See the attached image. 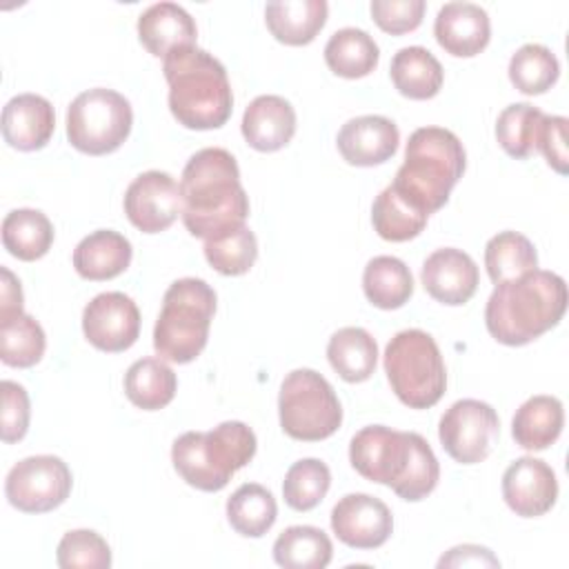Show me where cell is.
<instances>
[{"label":"cell","mask_w":569,"mask_h":569,"mask_svg":"<svg viewBox=\"0 0 569 569\" xmlns=\"http://www.w3.org/2000/svg\"><path fill=\"white\" fill-rule=\"evenodd\" d=\"M180 196L182 222L191 236L202 240L244 224L249 216L238 162L222 147H207L189 158L182 169Z\"/></svg>","instance_id":"obj_1"},{"label":"cell","mask_w":569,"mask_h":569,"mask_svg":"<svg viewBox=\"0 0 569 569\" xmlns=\"http://www.w3.org/2000/svg\"><path fill=\"white\" fill-rule=\"evenodd\" d=\"M349 460L362 478L391 487L407 502L427 498L440 478L438 458L420 433L385 425L360 429L349 442Z\"/></svg>","instance_id":"obj_2"},{"label":"cell","mask_w":569,"mask_h":569,"mask_svg":"<svg viewBox=\"0 0 569 569\" xmlns=\"http://www.w3.org/2000/svg\"><path fill=\"white\" fill-rule=\"evenodd\" d=\"M567 311V284L553 271L533 269L500 282L485 307L491 338L507 347H522L553 329Z\"/></svg>","instance_id":"obj_3"},{"label":"cell","mask_w":569,"mask_h":569,"mask_svg":"<svg viewBox=\"0 0 569 569\" xmlns=\"http://www.w3.org/2000/svg\"><path fill=\"white\" fill-rule=\"evenodd\" d=\"M173 118L196 131L222 127L233 109L224 64L209 51L182 47L162 58Z\"/></svg>","instance_id":"obj_4"},{"label":"cell","mask_w":569,"mask_h":569,"mask_svg":"<svg viewBox=\"0 0 569 569\" xmlns=\"http://www.w3.org/2000/svg\"><path fill=\"white\" fill-rule=\"evenodd\" d=\"M467 156L458 136L442 127H420L409 136L405 162L393 187L427 216L447 204L451 189L465 173Z\"/></svg>","instance_id":"obj_5"},{"label":"cell","mask_w":569,"mask_h":569,"mask_svg":"<svg viewBox=\"0 0 569 569\" xmlns=\"http://www.w3.org/2000/svg\"><path fill=\"white\" fill-rule=\"evenodd\" d=\"M256 433L240 420H227L211 431H187L173 440L171 462L178 476L200 489L220 491L233 473L256 456Z\"/></svg>","instance_id":"obj_6"},{"label":"cell","mask_w":569,"mask_h":569,"mask_svg":"<svg viewBox=\"0 0 569 569\" xmlns=\"http://www.w3.org/2000/svg\"><path fill=\"white\" fill-rule=\"evenodd\" d=\"M216 313V291L200 278H180L169 284L153 327V349L162 360L187 365L209 340Z\"/></svg>","instance_id":"obj_7"},{"label":"cell","mask_w":569,"mask_h":569,"mask_svg":"<svg viewBox=\"0 0 569 569\" xmlns=\"http://www.w3.org/2000/svg\"><path fill=\"white\" fill-rule=\"evenodd\" d=\"M385 373L398 400L409 409L433 407L447 389L442 353L422 329H405L389 340Z\"/></svg>","instance_id":"obj_8"},{"label":"cell","mask_w":569,"mask_h":569,"mask_svg":"<svg viewBox=\"0 0 569 569\" xmlns=\"http://www.w3.org/2000/svg\"><path fill=\"white\" fill-rule=\"evenodd\" d=\"M278 413L282 431L302 442L325 440L342 425V407L333 387L313 369H293L284 376Z\"/></svg>","instance_id":"obj_9"},{"label":"cell","mask_w":569,"mask_h":569,"mask_svg":"<svg viewBox=\"0 0 569 569\" xmlns=\"http://www.w3.org/2000/svg\"><path fill=\"white\" fill-rule=\"evenodd\" d=\"M133 124L129 100L104 87H93L73 98L67 109V138L89 156H104L122 147Z\"/></svg>","instance_id":"obj_10"},{"label":"cell","mask_w":569,"mask_h":569,"mask_svg":"<svg viewBox=\"0 0 569 569\" xmlns=\"http://www.w3.org/2000/svg\"><path fill=\"white\" fill-rule=\"evenodd\" d=\"M71 469L58 456H29L16 462L4 480L11 507L24 513H44L60 507L71 493Z\"/></svg>","instance_id":"obj_11"},{"label":"cell","mask_w":569,"mask_h":569,"mask_svg":"<svg viewBox=\"0 0 569 569\" xmlns=\"http://www.w3.org/2000/svg\"><path fill=\"white\" fill-rule=\"evenodd\" d=\"M500 433V420L491 405L473 398L456 400L440 418L442 449L460 465L482 462Z\"/></svg>","instance_id":"obj_12"},{"label":"cell","mask_w":569,"mask_h":569,"mask_svg":"<svg viewBox=\"0 0 569 569\" xmlns=\"http://www.w3.org/2000/svg\"><path fill=\"white\" fill-rule=\"evenodd\" d=\"M124 213L142 233L169 229L182 213L180 184L167 171H144L124 191Z\"/></svg>","instance_id":"obj_13"},{"label":"cell","mask_w":569,"mask_h":569,"mask_svg":"<svg viewBox=\"0 0 569 569\" xmlns=\"http://www.w3.org/2000/svg\"><path fill=\"white\" fill-rule=\"evenodd\" d=\"M82 331L100 351H124L140 336L138 305L122 291L98 293L82 311Z\"/></svg>","instance_id":"obj_14"},{"label":"cell","mask_w":569,"mask_h":569,"mask_svg":"<svg viewBox=\"0 0 569 569\" xmlns=\"http://www.w3.org/2000/svg\"><path fill=\"white\" fill-rule=\"evenodd\" d=\"M331 529L353 549H378L393 531L389 507L369 493H347L331 509Z\"/></svg>","instance_id":"obj_15"},{"label":"cell","mask_w":569,"mask_h":569,"mask_svg":"<svg viewBox=\"0 0 569 569\" xmlns=\"http://www.w3.org/2000/svg\"><path fill=\"white\" fill-rule=\"evenodd\" d=\"M502 498L516 516H545L558 498V480L553 469L533 456L513 460L502 473Z\"/></svg>","instance_id":"obj_16"},{"label":"cell","mask_w":569,"mask_h":569,"mask_svg":"<svg viewBox=\"0 0 569 569\" xmlns=\"http://www.w3.org/2000/svg\"><path fill=\"white\" fill-rule=\"evenodd\" d=\"M420 278L425 291L433 300L449 307L469 302L480 282L478 264L473 258L456 247H442L427 256Z\"/></svg>","instance_id":"obj_17"},{"label":"cell","mask_w":569,"mask_h":569,"mask_svg":"<svg viewBox=\"0 0 569 569\" xmlns=\"http://www.w3.org/2000/svg\"><path fill=\"white\" fill-rule=\"evenodd\" d=\"M400 142V131L385 116H358L342 124L336 144L340 156L356 167H373L387 162Z\"/></svg>","instance_id":"obj_18"},{"label":"cell","mask_w":569,"mask_h":569,"mask_svg":"<svg viewBox=\"0 0 569 569\" xmlns=\"http://www.w3.org/2000/svg\"><path fill=\"white\" fill-rule=\"evenodd\" d=\"M433 36L447 53L456 58H471L489 44L491 22L480 4L447 2L438 9Z\"/></svg>","instance_id":"obj_19"},{"label":"cell","mask_w":569,"mask_h":569,"mask_svg":"<svg viewBox=\"0 0 569 569\" xmlns=\"http://www.w3.org/2000/svg\"><path fill=\"white\" fill-rule=\"evenodd\" d=\"M53 129V104L38 93H18L2 109V138L18 151L42 149Z\"/></svg>","instance_id":"obj_20"},{"label":"cell","mask_w":569,"mask_h":569,"mask_svg":"<svg viewBox=\"0 0 569 569\" xmlns=\"http://www.w3.org/2000/svg\"><path fill=\"white\" fill-rule=\"evenodd\" d=\"M242 136L256 151H278L287 147L296 133V111L282 96H258L242 116Z\"/></svg>","instance_id":"obj_21"},{"label":"cell","mask_w":569,"mask_h":569,"mask_svg":"<svg viewBox=\"0 0 569 569\" xmlns=\"http://www.w3.org/2000/svg\"><path fill=\"white\" fill-rule=\"evenodd\" d=\"M138 38L151 56L167 58L176 49L196 47L198 29L189 11L180 4L156 2L138 18Z\"/></svg>","instance_id":"obj_22"},{"label":"cell","mask_w":569,"mask_h":569,"mask_svg":"<svg viewBox=\"0 0 569 569\" xmlns=\"http://www.w3.org/2000/svg\"><path fill=\"white\" fill-rule=\"evenodd\" d=\"M131 256V242L122 233L113 229H98L76 244L73 267L84 280L100 282L127 271Z\"/></svg>","instance_id":"obj_23"},{"label":"cell","mask_w":569,"mask_h":569,"mask_svg":"<svg viewBox=\"0 0 569 569\" xmlns=\"http://www.w3.org/2000/svg\"><path fill=\"white\" fill-rule=\"evenodd\" d=\"M327 13L325 0H273L264 7V22L278 42L302 47L325 27Z\"/></svg>","instance_id":"obj_24"},{"label":"cell","mask_w":569,"mask_h":569,"mask_svg":"<svg viewBox=\"0 0 569 569\" xmlns=\"http://www.w3.org/2000/svg\"><path fill=\"white\" fill-rule=\"evenodd\" d=\"M562 425L565 409L558 398L531 396L518 407L511 420V436L522 449L542 451L558 440Z\"/></svg>","instance_id":"obj_25"},{"label":"cell","mask_w":569,"mask_h":569,"mask_svg":"<svg viewBox=\"0 0 569 569\" xmlns=\"http://www.w3.org/2000/svg\"><path fill=\"white\" fill-rule=\"evenodd\" d=\"M391 82L405 98L429 100L433 98L445 80L442 64L425 47H402L391 58Z\"/></svg>","instance_id":"obj_26"},{"label":"cell","mask_w":569,"mask_h":569,"mask_svg":"<svg viewBox=\"0 0 569 569\" xmlns=\"http://www.w3.org/2000/svg\"><path fill=\"white\" fill-rule=\"evenodd\" d=\"M327 358L345 382H365L376 371L378 345L367 329L342 327L329 338Z\"/></svg>","instance_id":"obj_27"},{"label":"cell","mask_w":569,"mask_h":569,"mask_svg":"<svg viewBox=\"0 0 569 569\" xmlns=\"http://www.w3.org/2000/svg\"><path fill=\"white\" fill-rule=\"evenodd\" d=\"M378 60L380 49L365 29H338L325 44V62L340 78H365L378 67Z\"/></svg>","instance_id":"obj_28"},{"label":"cell","mask_w":569,"mask_h":569,"mask_svg":"<svg viewBox=\"0 0 569 569\" xmlns=\"http://www.w3.org/2000/svg\"><path fill=\"white\" fill-rule=\"evenodd\" d=\"M178 389L173 369L162 358L136 360L124 373V393L142 411L167 407Z\"/></svg>","instance_id":"obj_29"},{"label":"cell","mask_w":569,"mask_h":569,"mask_svg":"<svg viewBox=\"0 0 569 569\" xmlns=\"http://www.w3.org/2000/svg\"><path fill=\"white\" fill-rule=\"evenodd\" d=\"M362 291L378 309H400L413 293V276L396 256H376L362 271Z\"/></svg>","instance_id":"obj_30"},{"label":"cell","mask_w":569,"mask_h":569,"mask_svg":"<svg viewBox=\"0 0 569 569\" xmlns=\"http://www.w3.org/2000/svg\"><path fill=\"white\" fill-rule=\"evenodd\" d=\"M4 249L24 262L42 258L53 244V224L40 209H13L2 220Z\"/></svg>","instance_id":"obj_31"},{"label":"cell","mask_w":569,"mask_h":569,"mask_svg":"<svg viewBox=\"0 0 569 569\" xmlns=\"http://www.w3.org/2000/svg\"><path fill=\"white\" fill-rule=\"evenodd\" d=\"M429 216L418 209L393 184L385 187L371 207V222L376 233L389 242H405L416 238L427 227Z\"/></svg>","instance_id":"obj_32"},{"label":"cell","mask_w":569,"mask_h":569,"mask_svg":"<svg viewBox=\"0 0 569 569\" xmlns=\"http://www.w3.org/2000/svg\"><path fill=\"white\" fill-rule=\"evenodd\" d=\"M331 556L329 536L311 525L287 527L273 542V560L284 569H325Z\"/></svg>","instance_id":"obj_33"},{"label":"cell","mask_w":569,"mask_h":569,"mask_svg":"<svg viewBox=\"0 0 569 569\" xmlns=\"http://www.w3.org/2000/svg\"><path fill=\"white\" fill-rule=\"evenodd\" d=\"M227 518L236 533L244 538H260L273 527L278 518V505L267 487L258 482H244L229 496Z\"/></svg>","instance_id":"obj_34"},{"label":"cell","mask_w":569,"mask_h":569,"mask_svg":"<svg viewBox=\"0 0 569 569\" xmlns=\"http://www.w3.org/2000/svg\"><path fill=\"white\" fill-rule=\"evenodd\" d=\"M485 267L493 284L516 280L538 267L533 242L518 231H500L485 247Z\"/></svg>","instance_id":"obj_35"},{"label":"cell","mask_w":569,"mask_h":569,"mask_svg":"<svg viewBox=\"0 0 569 569\" xmlns=\"http://www.w3.org/2000/svg\"><path fill=\"white\" fill-rule=\"evenodd\" d=\"M560 76L556 53L538 42L522 44L509 60V80L525 96H540L549 91Z\"/></svg>","instance_id":"obj_36"},{"label":"cell","mask_w":569,"mask_h":569,"mask_svg":"<svg viewBox=\"0 0 569 569\" xmlns=\"http://www.w3.org/2000/svg\"><path fill=\"white\" fill-rule=\"evenodd\" d=\"M47 349V336L40 322L29 313L0 320V358L9 367L27 369L40 362Z\"/></svg>","instance_id":"obj_37"},{"label":"cell","mask_w":569,"mask_h":569,"mask_svg":"<svg viewBox=\"0 0 569 569\" xmlns=\"http://www.w3.org/2000/svg\"><path fill=\"white\" fill-rule=\"evenodd\" d=\"M545 113L529 102L505 107L496 120V138L507 156L525 160L536 151Z\"/></svg>","instance_id":"obj_38"},{"label":"cell","mask_w":569,"mask_h":569,"mask_svg":"<svg viewBox=\"0 0 569 569\" xmlns=\"http://www.w3.org/2000/svg\"><path fill=\"white\" fill-rule=\"evenodd\" d=\"M331 487V471L318 458H302L293 462L282 482L284 502L296 511H311L318 507Z\"/></svg>","instance_id":"obj_39"},{"label":"cell","mask_w":569,"mask_h":569,"mask_svg":"<svg viewBox=\"0 0 569 569\" xmlns=\"http://www.w3.org/2000/svg\"><path fill=\"white\" fill-rule=\"evenodd\" d=\"M204 258L222 276H242L258 258V240L247 224H240L218 238L204 240Z\"/></svg>","instance_id":"obj_40"},{"label":"cell","mask_w":569,"mask_h":569,"mask_svg":"<svg viewBox=\"0 0 569 569\" xmlns=\"http://www.w3.org/2000/svg\"><path fill=\"white\" fill-rule=\"evenodd\" d=\"M56 560L62 569H109L111 549L100 533L91 529H73L58 542Z\"/></svg>","instance_id":"obj_41"},{"label":"cell","mask_w":569,"mask_h":569,"mask_svg":"<svg viewBox=\"0 0 569 569\" xmlns=\"http://www.w3.org/2000/svg\"><path fill=\"white\" fill-rule=\"evenodd\" d=\"M425 9H427L425 0H373L371 2L373 22L391 36H400L418 29L422 22Z\"/></svg>","instance_id":"obj_42"},{"label":"cell","mask_w":569,"mask_h":569,"mask_svg":"<svg viewBox=\"0 0 569 569\" xmlns=\"http://www.w3.org/2000/svg\"><path fill=\"white\" fill-rule=\"evenodd\" d=\"M2 391V420H0V436L4 442H18L24 438L29 429V396L27 389L13 380L0 382Z\"/></svg>","instance_id":"obj_43"},{"label":"cell","mask_w":569,"mask_h":569,"mask_svg":"<svg viewBox=\"0 0 569 569\" xmlns=\"http://www.w3.org/2000/svg\"><path fill=\"white\" fill-rule=\"evenodd\" d=\"M567 127L569 120L562 116H545L538 133L536 149L545 156L547 164L560 176L569 173V151H567Z\"/></svg>","instance_id":"obj_44"},{"label":"cell","mask_w":569,"mask_h":569,"mask_svg":"<svg viewBox=\"0 0 569 569\" xmlns=\"http://www.w3.org/2000/svg\"><path fill=\"white\" fill-rule=\"evenodd\" d=\"M438 567H500V560L487 547L458 545L438 560Z\"/></svg>","instance_id":"obj_45"},{"label":"cell","mask_w":569,"mask_h":569,"mask_svg":"<svg viewBox=\"0 0 569 569\" xmlns=\"http://www.w3.org/2000/svg\"><path fill=\"white\" fill-rule=\"evenodd\" d=\"M0 276H2V282H0V320L24 313L22 311L24 298H22L20 280L7 267L0 269Z\"/></svg>","instance_id":"obj_46"}]
</instances>
